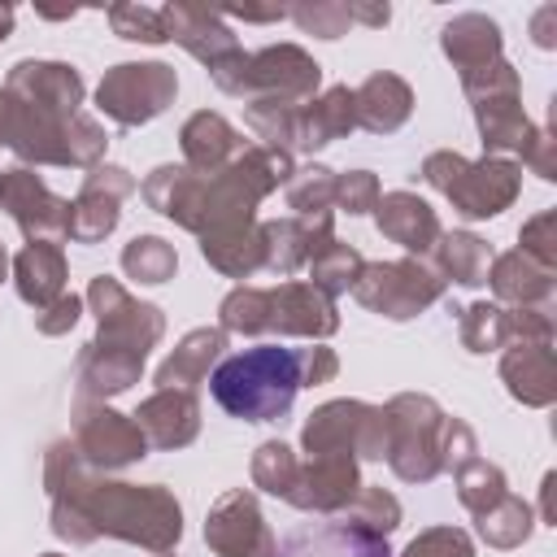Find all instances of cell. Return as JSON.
<instances>
[{"mask_svg": "<svg viewBox=\"0 0 557 557\" xmlns=\"http://www.w3.org/2000/svg\"><path fill=\"white\" fill-rule=\"evenodd\" d=\"M44 492L52 535L83 548L100 535L135 544L144 553H174L183 540V505L161 483L100 479L70 440H52L44 453Z\"/></svg>", "mask_w": 557, "mask_h": 557, "instance_id": "1", "label": "cell"}, {"mask_svg": "<svg viewBox=\"0 0 557 557\" xmlns=\"http://www.w3.org/2000/svg\"><path fill=\"white\" fill-rule=\"evenodd\" d=\"M292 174H296L292 152L248 144L231 165L213 174H196L187 165H157L139 191L152 213L170 218L191 235H209L257 222V205L270 191H278V183H287Z\"/></svg>", "mask_w": 557, "mask_h": 557, "instance_id": "2", "label": "cell"}, {"mask_svg": "<svg viewBox=\"0 0 557 557\" xmlns=\"http://www.w3.org/2000/svg\"><path fill=\"white\" fill-rule=\"evenodd\" d=\"M0 148H9L22 165H61V170H91L104 161L109 135L96 117L57 113L30 100H17L0 87Z\"/></svg>", "mask_w": 557, "mask_h": 557, "instance_id": "3", "label": "cell"}, {"mask_svg": "<svg viewBox=\"0 0 557 557\" xmlns=\"http://www.w3.org/2000/svg\"><path fill=\"white\" fill-rule=\"evenodd\" d=\"M209 392L239 422H278V418H287V409L300 392L296 348L257 344L235 357H222L209 374Z\"/></svg>", "mask_w": 557, "mask_h": 557, "instance_id": "4", "label": "cell"}, {"mask_svg": "<svg viewBox=\"0 0 557 557\" xmlns=\"http://www.w3.org/2000/svg\"><path fill=\"white\" fill-rule=\"evenodd\" d=\"M209 78L218 91L248 100H287L305 104L322 87V65L300 44H270L257 52H231L218 65H209Z\"/></svg>", "mask_w": 557, "mask_h": 557, "instance_id": "5", "label": "cell"}, {"mask_svg": "<svg viewBox=\"0 0 557 557\" xmlns=\"http://www.w3.org/2000/svg\"><path fill=\"white\" fill-rule=\"evenodd\" d=\"M422 178L426 187H435L466 222H483L505 213L518 191H522V165L509 157H483V161H466L453 148H440L422 161Z\"/></svg>", "mask_w": 557, "mask_h": 557, "instance_id": "6", "label": "cell"}, {"mask_svg": "<svg viewBox=\"0 0 557 557\" xmlns=\"http://www.w3.org/2000/svg\"><path fill=\"white\" fill-rule=\"evenodd\" d=\"M461 91H466V100L474 109V126H479V139H483L487 157H509L513 161V157H522L531 148L540 126L527 117L522 78L505 57L461 74Z\"/></svg>", "mask_w": 557, "mask_h": 557, "instance_id": "7", "label": "cell"}, {"mask_svg": "<svg viewBox=\"0 0 557 557\" xmlns=\"http://www.w3.org/2000/svg\"><path fill=\"white\" fill-rule=\"evenodd\" d=\"M387 413V453L383 461L392 466L396 479L405 483H431L435 474H444L440 461V435H444V409L422 396V392H400L383 405Z\"/></svg>", "mask_w": 557, "mask_h": 557, "instance_id": "8", "label": "cell"}, {"mask_svg": "<svg viewBox=\"0 0 557 557\" xmlns=\"http://www.w3.org/2000/svg\"><path fill=\"white\" fill-rule=\"evenodd\" d=\"M305 457H357V461H383L387 453V413L370 400H326L318 405L300 426Z\"/></svg>", "mask_w": 557, "mask_h": 557, "instance_id": "9", "label": "cell"}, {"mask_svg": "<svg viewBox=\"0 0 557 557\" xmlns=\"http://www.w3.org/2000/svg\"><path fill=\"white\" fill-rule=\"evenodd\" d=\"M444 278L418 261V257H400V261H366L352 296L361 309L387 318V322H409L418 313H426L435 300H444Z\"/></svg>", "mask_w": 557, "mask_h": 557, "instance_id": "10", "label": "cell"}, {"mask_svg": "<svg viewBox=\"0 0 557 557\" xmlns=\"http://www.w3.org/2000/svg\"><path fill=\"white\" fill-rule=\"evenodd\" d=\"M178 96V74L165 61H117L96 87V104L117 126H148Z\"/></svg>", "mask_w": 557, "mask_h": 557, "instance_id": "11", "label": "cell"}, {"mask_svg": "<svg viewBox=\"0 0 557 557\" xmlns=\"http://www.w3.org/2000/svg\"><path fill=\"white\" fill-rule=\"evenodd\" d=\"M83 300L96 313V335L91 339L104 344V348H126V352L148 357L161 344V335H165V313L157 305H148V300H135L109 274H96L87 283V296Z\"/></svg>", "mask_w": 557, "mask_h": 557, "instance_id": "12", "label": "cell"}, {"mask_svg": "<svg viewBox=\"0 0 557 557\" xmlns=\"http://www.w3.org/2000/svg\"><path fill=\"white\" fill-rule=\"evenodd\" d=\"M70 426H74V448L78 457L100 474L109 470H126L135 461L148 457V440L144 431L135 426L131 413H117L113 405L104 400H78L74 396V409H70Z\"/></svg>", "mask_w": 557, "mask_h": 557, "instance_id": "13", "label": "cell"}, {"mask_svg": "<svg viewBox=\"0 0 557 557\" xmlns=\"http://www.w3.org/2000/svg\"><path fill=\"white\" fill-rule=\"evenodd\" d=\"M0 209L17 222L30 244L70 239V200L57 196L30 165L0 170Z\"/></svg>", "mask_w": 557, "mask_h": 557, "instance_id": "14", "label": "cell"}, {"mask_svg": "<svg viewBox=\"0 0 557 557\" xmlns=\"http://www.w3.org/2000/svg\"><path fill=\"white\" fill-rule=\"evenodd\" d=\"M205 544L218 557H274V535L265 527V513L248 487H235L213 500L205 513Z\"/></svg>", "mask_w": 557, "mask_h": 557, "instance_id": "15", "label": "cell"}, {"mask_svg": "<svg viewBox=\"0 0 557 557\" xmlns=\"http://www.w3.org/2000/svg\"><path fill=\"white\" fill-rule=\"evenodd\" d=\"M135 174L122 165H91L83 174L78 196L70 200V239L74 244H100L104 235H113L117 218H122V200L135 191Z\"/></svg>", "mask_w": 557, "mask_h": 557, "instance_id": "16", "label": "cell"}, {"mask_svg": "<svg viewBox=\"0 0 557 557\" xmlns=\"http://www.w3.org/2000/svg\"><path fill=\"white\" fill-rule=\"evenodd\" d=\"M361 492V461L357 457H305L296 470V483L287 492V505L305 513H326L335 518L352 496Z\"/></svg>", "mask_w": 557, "mask_h": 557, "instance_id": "17", "label": "cell"}, {"mask_svg": "<svg viewBox=\"0 0 557 557\" xmlns=\"http://www.w3.org/2000/svg\"><path fill=\"white\" fill-rule=\"evenodd\" d=\"M270 331L274 335H292V339H309L322 344L339 331V313L335 300H326L313 283L287 278L278 287H270Z\"/></svg>", "mask_w": 557, "mask_h": 557, "instance_id": "18", "label": "cell"}, {"mask_svg": "<svg viewBox=\"0 0 557 557\" xmlns=\"http://www.w3.org/2000/svg\"><path fill=\"white\" fill-rule=\"evenodd\" d=\"M135 426L144 431L148 448L174 453L187 448L200 435V400L196 392H178V387H157L152 396L139 400V409L131 413Z\"/></svg>", "mask_w": 557, "mask_h": 557, "instance_id": "19", "label": "cell"}, {"mask_svg": "<svg viewBox=\"0 0 557 557\" xmlns=\"http://www.w3.org/2000/svg\"><path fill=\"white\" fill-rule=\"evenodd\" d=\"M331 239H335L331 213H322V218H270V222H261V248H265L261 270L287 278V274L305 270L309 257L322 252Z\"/></svg>", "mask_w": 557, "mask_h": 557, "instance_id": "20", "label": "cell"}, {"mask_svg": "<svg viewBox=\"0 0 557 557\" xmlns=\"http://www.w3.org/2000/svg\"><path fill=\"white\" fill-rule=\"evenodd\" d=\"M161 13H165V35H170L178 48H187L205 70L218 65L222 57L239 52V39H235V30L226 26V17H218V9L174 0V4H165Z\"/></svg>", "mask_w": 557, "mask_h": 557, "instance_id": "21", "label": "cell"}, {"mask_svg": "<svg viewBox=\"0 0 557 557\" xmlns=\"http://www.w3.org/2000/svg\"><path fill=\"white\" fill-rule=\"evenodd\" d=\"M4 91L17 100L57 109V113H78V104L87 96L83 74L70 61H17L4 78Z\"/></svg>", "mask_w": 557, "mask_h": 557, "instance_id": "22", "label": "cell"}, {"mask_svg": "<svg viewBox=\"0 0 557 557\" xmlns=\"http://www.w3.org/2000/svg\"><path fill=\"white\" fill-rule=\"evenodd\" d=\"M374 226H379L392 244H400L409 257H418V261L431 257L435 239L444 235L435 209H431L422 196H413V191H383L379 205H374Z\"/></svg>", "mask_w": 557, "mask_h": 557, "instance_id": "23", "label": "cell"}, {"mask_svg": "<svg viewBox=\"0 0 557 557\" xmlns=\"http://www.w3.org/2000/svg\"><path fill=\"white\" fill-rule=\"evenodd\" d=\"M500 383L527 409H548L557 400L553 344H509L500 348Z\"/></svg>", "mask_w": 557, "mask_h": 557, "instance_id": "24", "label": "cell"}, {"mask_svg": "<svg viewBox=\"0 0 557 557\" xmlns=\"http://www.w3.org/2000/svg\"><path fill=\"white\" fill-rule=\"evenodd\" d=\"M139 374H144L139 352L104 348V344L87 339L78 352V366H74V392H78V400H109V396H122L126 387H135Z\"/></svg>", "mask_w": 557, "mask_h": 557, "instance_id": "25", "label": "cell"}, {"mask_svg": "<svg viewBox=\"0 0 557 557\" xmlns=\"http://www.w3.org/2000/svg\"><path fill=\"white\" fill-rule=\"evenodd\" d=\"M274 557H392V548L383 535H370L331 518V522L292 531L283 544H274Z\"/></svg>", "mask_w": 557, "mask_h": 557, "instance_id": "26", "label": "cell"}, {"mask_svg": "<svg viewBox=\"0 0 557 557\" xmlns=\"http://www.w3.org/2000/svg\"><path fill=\"white\" fill-rule=\"evenodd\" d=\"M178 148H183V165L196 170V174H213L222 165H231L248 144L244 135L213 109H196L183 131H178Z\"/></svg>", "mask_w": 557, "mask_h": 557, "instance_id": "27", "label": "cell"}, {"mask_svg": "<svg viewBox=\"0 0 557 557\" xmlns=\"http://www.w3.org/2000/svg\"><path fill=\"white\" fill-rule=\"evenodd\" d=\"M352 109H357V126L361 131L392 135L413 113V87L392 70H374L361 87H352Z\"/></svg>", "mask_w": 557, "mask_h": 557, "instance_id": "28", "label": "cell"}, {"mask_svg": "<svg viewBox=\"0 0 557 557\" xmlns=\"http://www.w3.org/2000/svg\"><path fill=\"white\" fill-rule=\"evenodd\" d=\"M487 287L496 292V305H505V309H522V305H544L548 309L553 292H557V270H544L527 252L509 248V252L492 257Z\"/></svg>", "mask_w": 557, "mask_h": 557, "instance_id": "29", "label": "cell"}, {"mask_svg": "<svg viewBox=\"0 0 557 557\" xmlns=\"http://www.w3.org/2000/svg\"><path fill=\"white\" fill-rule=\"evenodd\" d=\"M222 348H226V331H218V326H196V331H187V335L174 344V352L157 366V387L196 392V387L213 374V366L222 361Z\"/></svg>", "mask_w": 557, "mask_h": 557, "instance_id": "30", "label": "cell"}, {"mask_svg": "<svg viewBox=\"0 0 557 557\" xmlns=\"http://www.w3.org/2000/svg\"><path fill=\"white\" fill-rule=\"evenodd\" d=\"M440 48H444V57L453 61L457 74H470V70L492 65V61L505 57L500 26H496L487 13H457L453 22H444V30H440Z\"/></svg>", "mask_w": 557, "mask_h": 557, "instance_id": "31", "label": "cell"}, {"mask_svg": "<svg viewBox=\"0 0 557 557\" xmlns=\"http://www.w3.org/2000/svg\"><path fill=\"white\" fill-rule=\"evenodd\" d=\"M348 131H357V109H352V87H326L313 100L300 104L296 117V148L300 152H318L335 139H344Z\"/></svg>", "mask_w": 557, "mask_h": 557, "instance_id": "32", "label": "cell"}, {"mask_svg": "<svg viewBox=\"0 0 557 557\" xmlns=\"http://www.w3.org/2000/svg\"><path fill=\"white\" fill-rule=\"evenodd\" d=\"M13 287L39 313L57 296H65V252L61 244H26L13 257Z\"/></svg>", "mask_w": 557, "mask_h": 557, "instance_id": "33", "label": "cell"}, {"mask_svg": "<svg viewBox=\"0 0 557 557\" xmlns=\"http://www.w3.org/2000/svg\"><path fill=\"white\" fill-rule=\"evenodd\" d=\"M431 261H435V274L444 283H457V287H483L487 283V270H492V244L474 231H444L431 248Z\"/></svg>", "mask_w": 557, "mask_h": 557, "instance_id": "34", "label": "cell"}, {"mask_svg": "<svg viewBox=\"0 0 557 557\" xmlns=\"http://www.w3.org/2000/svg\"><path fill=\"white\" fill-rule=\"evenodd\" d=\"M200 257L226 274V278H252L265 265V248H261V222L248 226H226V231H209L200 235Z\"/></svg>", "mask_w": 557, "mask_h": 557, "instance_id": "35", "label": "cell"}, {"mask_svg": "<svg viewBox=\"0 0 557 557\" xmlns=\"http://www.w3.org/2000/svg\"><path fill=\"white\" fill-rule=\"evenodd\" d=\"M474 527H479V540L487 548H522L531 540V531H535V509L522 496L505 492L492 509H483L474 518Z\"/></svg>", "mask_w": 557, "mask_h": 557, "instance_id": "36", "label": "cell"}, {"mask_svg": "<svg viewBox=\"0 0 557 557\" xmlns=\"http://www.w3.org/2000/svg\"><path fill=\"white\" fill-rule=\"evenodd\" d=\"M361 265H366V257H361L352 244L331 239L322 252H313V257H309V265H305V270H309V283H313L326 300H335V296L352 292V283H357Z\"/></svg>", "mask_w": 557, "mask_h": 557, "instance_id": "37", "label": "cell"}, {"mask_svg": "<svg viewBox=\"0 0 557 557\" xmlns=\"http://www.w3.org/2000/svg\"><path fill=\"white\" fill-rule=\"evenodd\" d=\"M218 331L226 335H265L270 331V287L239 283L218 305Z\"/></svg>", "mask_w": 557, "mask_h": 557, "instance_id": "38", "label": "cell"}, {"mask_svg": "<svg viewBox=\"0 0 557 557\" xmlns=\"http://www.w3.org/2000/svg\"><path fill=\"white\" fill-rule=\"evenodd\" d=\"M296 117H300V104H287V100H248L244 104V122L252 126L261 148H274V152H296Z\"/></svg>", "mask_w": 557, "mask_h": 557, "instance_id": "39", "label": "cell"}, {"mask_svg": "<svg viewBox=\"0 0 557 557\" xmlns=\"http://www.w3.org/2000/svg\"><path fill=\"white\" fill-rule=\"evenodd\" d=\"M509 309L496 300H474L461 309V344L466 352H500L509 348Z\"/></svg>", "mask_w": 557, "mask_h": 557, "instance_id": "40", "label": "cell"}, {"mask_svg": "<svg viewBox=\"0 0 557 557\" xmlns=\"http://www.w3.org/2000/svg\"><path fill=\"white\" fill-rule=\"evenodd\" d=\"M122 270H126V278H139V283L157 287V283H170V278H174L178 252H174V244H165L161 235H135V239L122 248Z\"/></svg>", "mask_w": 557, "mask_h": 557, "instance_id": "41", "label": "cell"}, {"mask_svg": "<svg viewBox=\"0 0 557 557\" xmlns=\"http://www.w3.org/2000/svg\"><path fill=\"white\" fill-rule=\"evenodd\" d=\"M296 470H300V457H296L283 440L257 444V453H252V461H248L252 487L265 492V496H278V500H287V492H292V483H296Z\"/></svg>", "mask_w": 557, "mask_h": 557, "instance_id": "42", "label": "cell"}, {"mask_svg": "<svg viewBox=\"0 0 557 557\" xmlns=\"http://www.w3.org/2000/svg\"><path fill=\"white\" fill-rule=\"evenodd\" d=\"M339 522H348V527H357V531H370V535H392L396 527H400V500L387 492V487H366L361 483V492L335 513Z\"/></svg>", "mask_w": 557, "mask_h": 557, "instance_id": "43", "label": "cell"}, {"mask_svg": "<svg viewBox=\"0 0 557 557\" xmlns=\"http://www.w3.org/2000/svg\"><path fill=\"white\" fill-rule=\"evenodd\" d=\"M287 209L292 218H322L335 209V170L326 165H300L287 178Z\"/></svg>", "mask_w": 557, "mask_h": 557, "instance_id": "44", "label": "cell"}, {"mask_svg": "<svg viewBox=\"0 0 557 557\" xmlns=\"http://www.w3.org/2000/svg\"><path fill=\"white\" fill-rule=\"evenodd\" d=\"M453 479H457V500L479 518L483 509H492L505 492H509V483H505V470L500 466H492L487 457H470L461 470H453Z\"/></svg>", "mask_w": 557, "mask_h": 557, "instance_id": "45", "label": "cell"}, {"mask_svg": "<svg viewBox=\"0 0 557 557\" xmlns=\"http://www.w3.org/2000/svg\"><path fill=\"white\" fill-rule=\"evenodd\" d=\"M287 17L318 39H339L352 26V13L344 0H305V4H287Z\"/></svg>", "mask_w": 557, "mask_h": 557, "instance_id": "46", "label": "cell"}, {"mask_svg": "<svg viewBox=\"0 0 557 557\" xmlns=\"http://www.w3.org/2000/svg\"><path fill=\"white\" fill-rule=\"evenodd\" d=\"M109 26L117 39L131 44H165V13L148 4H109Z\"/></svg>", "mask_w": 557, "mask_h": 557, "instance_id": "47", "label": "cell"}, {"mask_svg": "<svg viewBox=\"0 0 557 557\" xmlns=\"http://www.w3.org/2000/svg\"><path fill=\"white\" fill-rule=\"evenodd\" d=\"M400 557H474V540L461 527H426L405 544Z\"/></svg>", "mask_w": 557, "mask_h": 557, "instance_id": "48", "label": "cell"}, {"mask_svg": "<svg viewBox=\"0 0 557 557\" xmlns=\"http://www.w3.org/2000/svg\"><path fill=\"white\" fill-rule=\"evenodd\" d=\"M518 252H527L531 261H540L544 270H557V213L544 209L535 218L522 222L518 231Z\"/></svg>", "mask_w": 557, "mask_h": 557, "instance_id": "49", "label": "cell"}, {"mask_svg": "<svg viewBox=\"0 0 557 557\" xmlns=\"http://www.w3.org/2000/svg\"><path fill=\"white\" fill-rule=\"evenodd\" d=\"M379 178L370 170H348V174H335V209H344L348 218H361V213H374L379 205Z\"/></svg>", "mask_w": 557, "mask_h": 557, "instance_id": "50", "label": "cell"}, {"mask_svg": "<svg viewBox=\"0 0 557 557\" xmlns=\"http://www.w3.org/2000/svg\"><path fill=\"white\" fill-rule=\"evenodd\" d=\"M470 457H479V444H474V431L461 422V418H444V435H440V461L444 470H461Z\"/></svg>", "mask_w": 557, "mask_h": 557, "instance_id": "51", "label": "cell"}, {"mask_svg": "<svg viewBox=\"0 0 557 557\" xmlns=\"http://www.w3.org/2000/svg\"><path fill=\"white\" fill-rule=\"evenodd\" d=\"M83 296H74V292H65V296H57L48 309H39L35 313V331L39 335H65V331H74V322L83 318Z\"/></svg>", "mask_w": 557, "mask_h": 557, "instance_id": "52", "label": "cell"}, {"mask_svg": "<svg viewBox=\"0 0 557 557\" xmlns=\"http://www.w3.org/2000/svg\"><path fill=\"white\" fill-rule=\"evenodd\" d=\"M296 361H300V387H322V383H331L339 374V357L326 344L296 348Z\"/></svg>", "mask_w": 557, "mask_h": 557, "instance_id": "53", "label": "cell"}, {"mask_svg": "<svg viewBox=\"0 0 557 557\" xmlns=\"http://www.w3.org/2000/svg\"><path fill=\"white\" fill-rule=\"evenodd\" d=\"M553 148H557L553 131H535V139H531V148L518 157V165H527L531 174H540L544 183H553V178H557V161H553Z\"/></svg>", "mask_w": 557, "mask_h": 557, "instance_id": "54", "label": "cell"}, {"mask_svg": "<svg viewBox=\"0 0 557 557\" xmlns=\"http://www.w3.org/2000/svg\"><path fill=\"white\" fill-rule=\"evenodd\" d=\"M531 39L535 48H557V4H540L535 17H531Z\"/></svg>", "mask_w": 557, "mask_h": 557, "instance_id": "55", "label": "cell"}, {"mask_svg": "<svg viewBox=\"0 0 557 557\" xmlns=\"http://www.w3.org/2000/svg\"><path fill=\"white\" fill-rule=\"evenodd\" d=\"M218 17H235V22H283L287 4H244V9H218Z\"/></svg>", "mask_w": 557, "mask_h": 557, "instance_id": "56", "label": "cell"}, {"mask_svg": "<svg viewBox=\"0 0 557 557\" xmlns=\"http://www.w3.org/2000/svg\"><path fill=\"white\" fill-rule=\"evenodd\" d=\"M348 13H352V22H361V26H387V17H392L387 4H348Z\"/></svg>", "mask_w": 557, "mask_h": 557, "instance_id": "57", "label": "cell"}, {"mask_svg": "<svg viewBox=\"0 0 557 557\" xmlns=\"http://www.w3.org/2000/svg\"><path fill=\"white\" fill-rule=\"evenodd\" d=\"M548 496H553V474H544V483H540V522H553V505H548Z\"/></svg>", "mask_w": 557, "mask_h": 557, "instance_id": "58", "label": "cell"}, {"mask_svg": "<svg viewBox=\"0 0 557 557\" xmlns=\"http://www.w3.org/2000/svg\"><path fill=\"white\" fill-rule=\"evenodd\" d=\"M13 35V9L9 4H0V44Z\"/></svg>", "mask_w": 557, "mask_h": 557, "instance_id": "59", "label": "cell"}, {"mask_svg": "<svg viewBox=\"0 0 557 557\" xmlns=\"http://www.w3.org/2000/svg\"><path fill=\"white\" fill-rule=\"evenodd\" d=\"M4 274H9V257H4V248H0V283H4Z\"/></svg>", "mask_w": 557, "mask_h": 557, "instance_id": "60", "label": "cell"}, {"mask_svg": "<svg viewBox=\"0 0 557 557\" xmlns=\"http://www.w3.org/2000/svg\"><path fill=\"white\" fill-rule=\"evenodd\" d=\"M39 557H61V553H39Z\"/></svg>", "mask_w": 557, "mask_h": 557, "instance_id": "61", "label": "cell"}, {"mask_svg": "<svg viewBox=\"0 0 557 557\" xmlns=\"http://www.w3.org/2000/svg\"><path fill=\"white\" fill-rule=\"evenodd\" d=\"M157 557H174V553H157Z\"/></svg>", "mask_w": 557, "mask_h": 557, "instance_id": "62", "label": "cell"}]
</instances>
